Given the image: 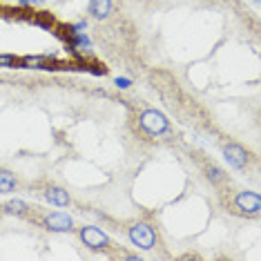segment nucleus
Returning a JSON list of instances; mask_svg holds the SVG:
<instances>
[{"label":"nucleus","mask_w":261,"mask_h":261,"mask_svg":"<svg viewBox=\"0 0 261 261\" xmlns=\"http://www.w3.org/2000/svg\"><path fill=\"white\" fill-rule=\"evenodd\" d=\"M139 125H141V129H143L145 134L161 136V134H165L170 129V121H168V116H165L163 112H159V110H143L139 114Z\"/></svg>","instance_id":"obj_1"},{"label":"nucleus","mask_w":261,"mask_h":261,"mask_svg":"<svg viewBox=\"0 0 261 261\" xmlns=\"http://www.w3.org/2000/svg\"><path fill=\"white\" fill-rule=\"evenodd\" d=\"M127 237L132 241V246H136L139 250H152L156 243V230L152 228L147 221H139L127 230Z\"/></svg>","instance_id":"obj_2"},{"label":"nucleus","mask_w":261,"mask_h":261,"mask_svg":"<svg viewBox=\"0 0 261 261\" xmlns=\"http://www.w3.org/2000/svg\"><path fill=\"white\" fill-rule=\"evenodd\" d=\"M79 237L90 250H105V248H110V237L100 228H96V225H85V228H81Z\"/></svg>","instance_id":"obj_3"},{"label":"nucleus","mask_w":261,"mask_h":261,"mask_svg":"<svg viewBox=\"0 0 261 261\" xmlns=\"http://www.w3.org/2000/svg\"><path fill=\"white\" fill-rule=\"evenodd\" d=\"M234 207L243 215H259L261 212V197L252 190H243L234 197Z\"/></svg>","instance_id":"obj_4"},{"label":"nucleus","mask_w":261,"mask_h":261,"mask_svg":"<svg viewBox=\"0 0 261 261\" xmlns=\"http://www.w3.org/2000/svg\"><path fill=\"white\" fill-rule=\"evenodd\" d=\"M223 159L228 161L230 168L234 170H243L248 165V161H250V154H248L246 147L237 145V143H228L223 147Z\"/></svg>","instance_id":"obj_5"},{"label":"nucleus","mask_w":261,"mask_h":261,"mask_svg":"<svg viewBox=\"0 0 261 261\" xmlns=\"http://www.w3.org/2000/svg\"><path fill=\"white\" fill-rule=\"evenodd\" d=\"M43 225L51 232H69L74 230V219L67 212H51L43 219Z\"/></svg>","instance_id":"obj_6"},{"label":"nucleus","mask_w":261,"mask_h":261,"mask_svg":"<svg viewBox=\"0 0 261 261\" xmlns=\"http://www.w3.org/2000/svg\"><path fill=\"white\" fill-rule=\"evenodd\" d=\"M43 194H45L47 203H51V205H56V207H67L69 203H72L67 190H63V188H58V186H47Z\"/></svg>","instance_id":"obj_7"},{"label":"nucleus","mask_w":261,"mask_h":261,"mask_svg":"<svg viewBox=\"0 0 261 261\" xmlns=\"http://www.w3.org/2000/svg\"><path fill=\"white\" fill-rule=\"evenodd\" d=\"M112 0H90V14L94 16L96 20H105V18H110V14H112Z\"/></svg>","instance_id":"obj_8"},{"label":"nucleus","mask_w":261,"mask_h":261,"mask_svg":"<svg viewBox=\"0 0 261 261\" xmlns=\"http://www.w3.org/2000/svg\"><path fill=\"white\" fill-rule=\"evenodd\" d=\"M51 58L47 56H25L18 61V67L22 69H49Z\"/></svg>","instance_id":"obj_9"},{"label":"nucleus","mask_w":261,"mask_h":261,"mask_svg":"<svg viewBox=\"0 0 261 261\" xmlns=\"http://www.w3.org/2000/svg\"><path fill=\"white\" fill-rule=\"evenodd\" d=\"M16 186H18V179L14 176V172L0 168V194H9V192H14Z\"/></svg>","instance_id":"obj_10"},{"label":"nucleus","mask_w":261,"mask_h":261,"mask_svg":"<svg viewBox=\"0 0 261 261\" xmlns=\"http://www.w3.org/2000/svg\"><path fill=\"white\" fill-rule=\"evenodd\" d=\"M27 210H29V205L20 199H14V201H9V203H5V212H7V215H27Z\"/></svg>","instance_id":"obj_11"},{"label":"nucleus","mask_w":261,"mask_h":261,"mask_svg":"<svg viewBox=\"0 0 261 261\" xmlns=\"http://www.w3.org/2000/svg\"><path fill=\"white\" fill-rule=\"evenodd\" d=\"M69 45H72L74 49H85V47H90L92 43L85 34H74V36H69Z\"/></svg>","instance_id":"obj_12"},{"label":"nucleus","mask_w":261,"mask_h":261,"mask_svg":"<svg viewBox=\"0 0 261 261\" xmlns=\"http://www.w3.org/2000/svg\"><path fill=\"white\" fill-rule=\"evenodd\" d=\"M205 174H207V179H210L212 183H221L223 179H225V176H223V172L221 170H219L217 168V165H205Z\"/></svg>","instance_id":"obj_13"},{"label":"nucleus","mask_w":261,"mask_h":261,"mask_svg":"<svg viewBox=\"0 0 261 261\" xmlns=\"http://www.w3.org/2000/svg\"><path fill=\"white\" fill-rule=\"evenodd\" d=\"M18 61L14 54H0V67H18Z\"/></svg>","instance_id":"obj_14"},{"label":"nucleus","mask_w":261,"mask_h":261,"mask_svg":"<svg viewBox=\"0 0 261 261\" xmlns=\"http://www.w3.org/2000/svg\"><path fill=\"white\" fill-rule=\"evenodd\" d=\"M85 29H87V22L81 20V22H76V25H67L65 32H67V36H74V34H83Z\"/></svg>","instance_id":"obj_15"},{"label":"nucleus","mask_w":261,"mask_h":261,"mask_svg":"<svg viewBox=\"0 0 261 261\" xmlns=\"http://www.w3.org/2000/svg\"><path fill=\"white\" fill-rule=\"evenodd\" d=\"M114 85L118 87V90H127V87L132 85V81H129V79H121V76H118V79L114 81Z\"/></svg>","instance_id":"obj_16"},{"label":"nucleus","mask_w":261,"mask_h":261,"mask_svg":"<svg viewBox=\"0 0 261 261\" xmlns=\"http://www.w3.org/2000/svg\"><path fill=\"white\" fill-rule=\"evenodd\" d=\"M20 7H32V5H43V0H18Z\"/></svg>","instance_id":"obj_17"}]
</instances>
